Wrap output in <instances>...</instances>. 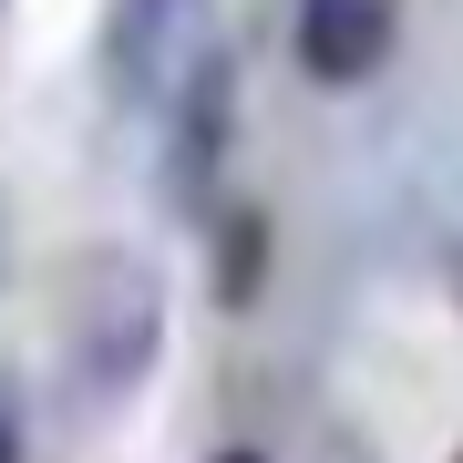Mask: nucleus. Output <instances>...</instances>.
Masks as SVG:
<instances>
[{
  "mask_svg": "<svg viewBox=\"0 0 463 463\" xmlns=\"http://www.w3.org/2000/svg\"><path fill=\"white\" fill-rule=\"evenodd\" d=\"M165 350V279L134 248H83L62 268V361L83 402H124Z\"/></svg>",
  "mask_w": 463,
  "mask_h": 463,
  "instance_id": "1",
  "label": "nucleus"
},
{
  "mask_svg": "<svg viewBox=\"0 0 463 463\" xmlns=\"http://www.w3.org/2000/svg\"><path fill=\"white\" fill-rule=\"evenodd\" d=\"M227 83H237V62L206 52V62L165 93V103H175V134H165V206H175V216H206V206H216V155H227V114H237Z\"/></svg>",
  "mask_w": 463,
  "mask_h": 463,
  "instance_id": "2",
  "label": "nucleus"
},
{
  "mask_svg": "<svg viewBox=\"0 0 463 463\" xmlns=\"http://www.w3.org/2000/svg\"><path fill=\"white\" fill-rule=\"evenodd\" d=\"M206 52H216L206 42V0H124L114 11V83L134 103H165Z\"/></svg>",
  "mask_w": 463,
  "mask_h": 463,
  "instance_id": "3",
  "label": "nucleus"
},
{
  "mask_svg": "<svg viewBox=\"0 0 463 463\" xmlns=\"http://www.w3.org/2000/svg\"><path fill=\"white\" fill-rule=\"evenodd\" d=\"M298 72L309 83H330V93H350V83H371L381 62H392V42H402V0H298Z\"/></svg>",
  "mask_w": 463,
  "mask_h": 463,
  "instance_id": "4",
  "label": "nucleus"
},
{
  "mask_svg": "<svg viewBox=\"0 0 463 463\" xmlns=\"http://www.w3.org/2000/svg\"><path fill=\"white\" fill-rule=\"evenodd\" d=\"M206 227H216V309H258V288H268V206H206Z\"/></svg>",
  "mask_w": 463,
  "mask_h": 463,
  "instance_id": "5",
  "label": "nucleus"
},
{
  "mask_svg": "<svg viewBox=\"0 0 463 463\" xmlns=\"http://www.w3.org/2000/svg\"><path fill=\"white\" fill-rule=\"evenodd\" d=\"M21 453H32V443H21V392L0 381V463H21Z\"/></svg>",
  "mask_w": 463,
  "mask_h": 463,
  "instance_id": "6",
  "label": "nucleus"
},
{
  "mask_svg": "<svg viewBox=\"0 0 463 463\" xmlns=\"http://www.w3.org/2000/svg\"><path fill=\"white\" fill-rule=\"evenodd\" d=\"M11 258H21V237H11V196H0V288H11Z\"/></svg>",
  "mask_w": 463,
  "mask_h": 463,
  "instance_id": "7",
  "label": "nucleus"
},
{
  "mask_svg": "<svg viewBox=\"0 0 463 463\" xmlns=\"http://www.w3.org/2000/svg\"><path fill=\"white\" fill-rule=\"evenodd\" d=\"M206 463H268V453H206Z\"/></svg>",
  "mask_w": 463,
  "mask_h": 463,
  "instance_id": "8",
  "label": "nucleus"
}]
</instances>
